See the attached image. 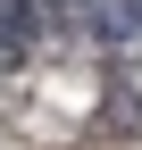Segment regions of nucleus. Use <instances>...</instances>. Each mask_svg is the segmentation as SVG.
I'll return each instance as SVG.
<instances>
[{
  "label": "nucleus",
  "mask_w": 142,
  "mask_h": 150,
  "mask_svg": "<svg viewBox=\"0 0 142 150\" xmlns=\"http://www.w3.org/2000/svg\"><path fill=\"white\" fill-rule=\"evenodd\" d=\"M25 33H33V0H0V67L25 50Z\"/></svg>",
  "instance_id": "obj_1"
},
{
  "label": "nucleus",
  "mask_w": 142,
  "mask_h": 150,
  "mask_svg": "<svg viewBox=\"0 0 142 150\" xmlns=\"http://www.w3.org/2000/svg\"><path fill=\"white\" fill-rule=\"evenodd\" d=\"M134 25H142V0H134Z\"/></svg>",
  "instance_id": "obj_2"
}]
</instances>
